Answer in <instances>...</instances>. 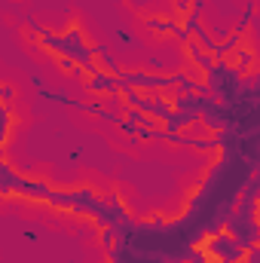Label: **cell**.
<instances>
[{
  "mask_svg": "<svg viewBox=\"0 0 260 263\" xmlns=\"http://www.w3.org/2000/svg\"><path fill=\"white\" fill-rule=\"evenodd\" d=\"M205 251L211 257H217L220 263H242L245 260V248L230 236V233H214L205 245Z\"/></svg>",
  "mask_w": 260,
  "mask_h": 263,
  "instance_id": "6da1fadb",
  "label": "cell"
}]
</instances>
